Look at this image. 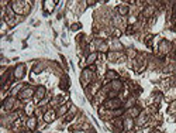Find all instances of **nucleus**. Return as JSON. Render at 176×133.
<instances>
[{
    "instance_id": "17",
    "label": "nucleus",
    "mask_w": 176,
    "mask_h": 133,
    "mask_svg": "<svg viewBox=\"0 0 176 133\" xmlns=\"http://www.w3.org/2000/svg\"><path fill=\"white\" fill-rule=\"evenodd\" d=\"M79 27H80V24H75V26H72V30H78Z\"/></svg>"
},
{
    "instance_id": "6",
    "label": "nucleus",
    "mask_w": 176,
    "mask_h": 133,
    "mask_svg": "<svg viewBox=\"0 0 176 133\" xmlns=\"http://www.w3.org/2000/svg\"><path fill=\"white\" fill-rule=\"evenodd\" d=\"M45 95V88L44 86H39L38 89H37V92H35V99H41Z\"/></svg>"
},
{
    "instance_id": "19",
    "label": "nucleus",
    "mask_w": 176,
    "mask_h": 133,
    "mask_svg": "<svg viewBox=\"0 0 176 133\" xmlns=\"http://www.w3.org/2000/svg\"><path fill=\"white\" fill-rule=\"evenodd\" d=\"M152 133H159V132H157V130H154V132Z\"/></svg>"
},
{
    "instance_id": "10",
    "label": "nucleus",
    "mask_w": 176,
    "mask_h": 133,
    "mask_svg": "<svg viewBox=\"0 0 176 133\" xmlns=\"http://www.w3.org/2000/svg\"><path fill=\"white\" fill-rule=\"evenodd\" d=\"M31 95H32V89H27V91H24V92L20 94V98H30Z\"/></svg>"
},
{
    "instance_id": "4",
    "label": "nucleus",
    "mask_w": 176,
    "mask_h": 133,
    "mask_svg": "<svg viewBox=\"0 0 176 133\" xmlns=\"http://www.w3.org/2000/svg\"><path fill=\"white\" fill-rule=\"evenodd\" d=\"M11 6L14 7V12L16 13H23V6H24L23 2H13Z\"/></svg>"
},
{
    "instance_id": "3",
    "label": "nucleus",
    "mask_w": 176,
    "mask_h": 133,
    "mask_svg": "<svg viewBox=\"0 0 176 133\" xmlns=\"http://www.w3.org/2000/svg\"><path fill=\"white\" fill-rule=\"evenodd\" d=\"M13 105H14V98H7L6 101L3 102V108L6 110H11Z\"/></svg>"
},
{
    "instance_id": "11",
    "label": "nucleus",
    "mask_w": 176,
    "mask_h": 133,
    "mask_svg": "<svg viewBox=\"0 0 176 133\" xmlns=\"http://www.w3.org/2000/svg\"><path fill=\"white\" fill-rule=\"evenodd\" d=\"M96 58H97V55L96 54H90L89 57H87V64H92V62H94V61H96Z\"/></svg>"
},
{
    "instance_id": "18",
    "label": "nucleus",
    "mask_w": 176,
    "mask_h": 133,
    "mask_svg": "<svg viewBox=\"0 0 176 133\" xmlns=\"http://www.w3.org/2000/svg\"><path fill=\"white\" fill-rule=\"evenodd\" d=\"M89 133H96V132H94V130H90V132Z\"/></svg>"
},
{
    "instance_id": "1",
    "label": "nucleus",
    "mask_w": 176,
    "mask_h": 133,
    "mask_svg": "<svg viewBox=\"0 0 176 133\" xmlns=\"http://www.w3.org/2000/svg\"><path fill=\"white\" fill-rule=\"evenodd\" d=\"M14 72V78L16 79H21L24 77V72H25V68H24V65H17L16 70L13 71Z\"/></svg>"
},
{
    "instance_id": "14",
    "label": "nucleus",
    "mask_w": 176,
    "mask_h": 133,
    "mask_svg": "<svg viewBox=\"0 0 176 133\" xmlns=\"http://www.w3.org/2000/svg\"><path fill=\"white\" fill-rule=\"evenodd\" d=\"M169 48H171V47L168 45V41H164V43H162V45H161V50H162V51H165V52H166V51H168Z\"/></svg>"
},
{
    "instance_id": "16",
    "label": "nucleus",
    "mask_w": 176,
    "mask_h": 133,
    "mask_svg": "<svg viewBox=\"0 0 176 133\" xmlns=\"http://www.w3.org/2000/svg\"><path fill=\"white\" fill-rule=\"evenodd\" d=\"M42 70H44V66L42 65H38V68H35L34 72H39V71H42Z\"/></svg>"
},
{
    "instance_id": "20",
    "label": "nucleus",
    "mask_w": 176,
    "mask_h": 133,
    "mask_svg": "<svg viewBox=\"0 0 176 133\" xmlns=\"http://www.w3.org/2000/svg\"><path fill=\"white\" fill-rule=\"evenodd\" d=\"M75 133H83V132H75Z\"/></svg>"
},
{
    "instance_id": "5",
    "label": "nucleus",
    "mask_w": 176,
    "mask_h": 133,
    "mask_svg": "<svg viewBox=\"0 0 176 133\" xmlns=\"http://www.w3.org/2000/svg\"><path fill=\"white\" fill-rule=\"evenodd\" d=\"M27 127H28L30 130H34L35 127H37V119H35L34 116L28 119V122H27Z\"/></svg>"
},
{
    "instance_id": "7",
    "label": "nucleus",
    "mask_w": 176,
    "mask_h": 133,
    "mask_svg": "<svg viewBox=\"0 0 176 133\" xmlns=\"http://www.w3.org/2000/svg\"><path fill=\"white\" fill-rule=\"evenodd\" d=\"M106 78L110 79V81H114V79H118L117 74L114 72V71H107V74H106Z\"/></svg>"
},
{
    "instance_id": "2",
    "label": "nucleus",
    "mask_w": 176,
    "mask_h": 133,
    "mask_svg": "<svg viewBox=\"0 0 176 133\" xmlns=\"http://www.w3.org/2000/svg\"><path fill=\"white\" fill-rule=\"evenodd\" d=\"M107 108H111V109H116V108H120L121 106V102L118 101V99H110L107 103H106Z\"/></svg>"
},
{
    "instance_id": "8",
    "label": "nucleus",
    "mask_w": 176,
    "mask_h": 133,
    "mask_svg": "<svg viewBox=\"0 0 176 133\" xmlns=\"http://www.w3.org/2000/svg\"><path fill=\"white\" fill-rule=\"evenodd\" d=\"M44 119H45L47 122H51V120H54V119H55L54 110H49L48 113H45V115H44Z\"/></svg>"
},
{
    "instance_id": "13",
    "label": "nucleus",
    "mask_w": 176,
    "mask_h": 133,
    "mask_svg": "<svg viewBox=\"0 0 176 133\" xmlns=\"http://www.w3.org/2000/svg\"><path fill=\"white\" fill-rule=\"evenodd\" d=\"M66 110H68V106H66V105H65V106H62V108H61V109L58 110V115H59V116H62V115H65V113H66Z\"/></svg>"
},
{
    "instance_id": "15",
    "label": "nucleus",
    "mask_w": 176,
    "mask_h": 133,
    "mask_svg": "<svg viewBox=\"0 0 176 133\" xmlns=\"http://www.w3.org/2000/svg\"><path fill=\"white\" fill-rule=\"evenodd\" d=\"M133 31H134V28H133V26H130L128 28H127V34H133Z\"/></svg>"
},
{
    "instance_id": "12",
    "label": "nucleus",
    "mask_w": 176,
    "mask_h": 133,
    "mask_svg": "<svg viewBox=\"0 0 176 133\" xmlns=\"http://www.w3.org/2000/svg\"><path fill=\"white\" fill-rule=\"evenodd\" d=\"M130 115H131V116H138V115H140V109H138V108H131V109H130Z\"/></svg>"
},
{
    "instance_id": "9",
    "label": "nucleus",
    "mask_w": 176,
    "mask_h": 133,
    "mask_svg": "<svg viewBox=\"0 0 176 133\" xmlns=\"http://www.w3.org/2000/svg\"><path fill=\"white\" fill-rule=\"evenodd\" d=\"M117 10H118V13H120L121 16H125V14L128 13V7H127V6H118Z\"/></svg>"
}]
</instances>
